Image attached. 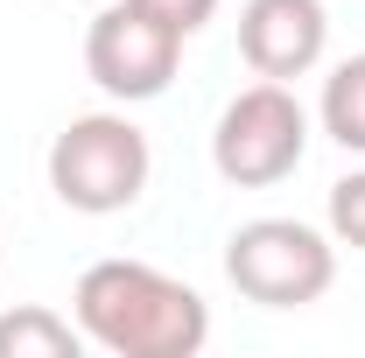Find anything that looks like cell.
I'll return each mask as SVG.
<instances>
[{"instance_id":"obj_1","label":"cell","mask_w":365,"mask_h":358,"mask_svg":"<svg viewBox=\"0 0 365 358\" xmlns=\"http://www.w3.org/2000/svg\"><path fill=\"white\" fill-rule=\"evenodd\" d=\"M78 330L113 358H197L211 337L204 295L148 260H91L78 274Z\"/></svg>"},{"instance_id":"obj_2","label":"cell","mask_w":365,"mask_h":358,"mask_svg":"<svg viewBox=\"0 0 365 358\" xmlns=\"http://www.w3.org/2000/svg\"><path fill=\"white\" fill-rule=\"evenodd\" d=\"M148 169H155L148 134L127 113H78L49 140V190H56V204H71L85 218H113V211L140 204Z\"/></svg>"},{"instance_id":"obj_3","label":"cell","mask_w":365,"mask_h":358,"mask_svg":"<svg viewBox=\"0 0 365 358\" xmlns=\"http://www.w3.org/2000/svg\"><path fill=\"white\" fill-rule=\"evenodd\" d=\"M225 281L260 310H309L337 281V246L302 218H253L225 239Z\"/></svg>"},{"instance_id":"obj_4","label":"cell","mask_w":365,"mask_h":358,"mask_svg":"<svg viewBox=\"0 0 365 358\" xmlns=\"http://www.w3.org/2000/svg\"><path fill=\"white\" fill-rule=\"evenodd\" d=\"M309 155V113L302 98L281 85V78H260L218 113V134H211V162L218 176L239 183V190H267V183L295 176Z\"/></svg>"},{"instance_id":"obj_5","label":"cell","mask_w":365,"mask_h":358,"mask_svg":"<svg viewBox=\"0 0 365 358\" xmlns=\"http://www.w3.org/2000/svg\"><path fill=\"white\" fill-rule=\"evenodd\" d=\"M176 63H182V36L169 21H155L148 7H134V0H113L85 36L91 85L106 91V98H120V106L162 98L169 78H176Z\"/></svg>"},{"instance_id":"obj_6","label":"cell","mask_w":365,"mask_h":358,"mask_svg":"<svg viewBox=\"0 0 365 358\" xmlns=\"http://www.w3.org/2000/svg\"><path fill=\"white\" fill-rule=\"evenodd\" d=\"M330 43V14L323 0H246L239 7V56L253 63V78H309Z\"/></svg>"},{"instance_id":"obj_7","label":"cell","mask_w":365,"mask_h":358,"mask_svg":"<svg viewBox=\"0 0 365 358\" xmlns=\"http://www.w3.org/2000/svg\"><path fill=\"white\" fill-rule=\"evenodd\" d=\"M78 352H85V330L43 302H21L0 316V358H78Z\"/></svg>"},{"instance_id":"obj_8","label":"cell","mask_w":365,"mask_h":358,"mask_svg":"<svg viewBox=\"0 0 365 358\" xmlns=\"http://www.w3.org/2000/svg\"><path fill=\"white\" fill-rule=\"evenodd\" d=\"M323 134L351 155H365V56L337 63L323 78Z\"/></svg>"},{"instance_id":"obj_9","label":"cell","mask_w":365,"mask_h":358,"mask_svg":"<svg viewBox=\"0 0 365 358\" xmlns=\"http://www.w3.org/2000/svg\"><path fill=\"white\" fill-rule=\"evenodd\" d=\"M330 239L365 253V169L344 183H330Z\"/></svg>"},{"instance_id":"obj_10","label":"cell","mask_w":365,"mask_h":358,"mask_svg":"<svg viewBox=\"0 0 365 358\" xmlns=\"http://www.w3.org/2000/svg\"><path fill=\"white\" fill-rule=\"evenodd\" d=\"M134 7H148L155 21H169L182 43H190V36H197V29H204L211 14H218V0H134Z\"/></svg>"}]
</instances>
